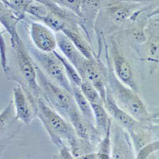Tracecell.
Masks as SVG:
<instances>
[{"label":"cell","instance_id":"2e32d148","mask_svg":"<svg viewBox=\"0 0 159 159\" xmlns=\"http://www.w3.org/2000/svg\"><path fill=\"white\" fill-rule=\"evenodd\" d=\"M90 104L94 113L96 127L99 134L104 137L111 125V118L109 117L108 113L103 104Z\"/></svg>","mask_w":159,"mask_h":159},{"label":"cell","instance_id":"9c48e42d","mask_svg":"<svg viewBox=\"0 0 159 159\" xmlns=\"http://www.w3.org/2000/svg\"><path fill=\"white\" fill-rule=\"evenodd\" d=\"M111 44L112 66L115 75L119 79V80L126 86L138 92V88L134 80L133 71L130 64L118 51L116 44L113 39H112Z\"/></svg>","mask_w":159,"mask_h":159},{"label":"cell","instance_id":"6da1fadb","mask_svg":"<svg viewBox=\"0 0 159 159\" xmlns=\"http://www.w3.org/2000/svg\"><path fill=\"white\" fill-rule=\"evenodd\" d=\"M107 87L119 107L143 124L150 122L152 115L148 112L138 92L119 80L113 71L112 64L109 59L108 60Z\"/></svg>","mask_w":159,"mask_h":159},{"label":"cell","instance_id":"3957f363","mask_svg":"<svg viewBox=\"0 0 159 159\" xmlns=\"http://www.w3.org/2000/svg\"><path fill=\"white\" fill-rule=\"evenodd\" d=\"M34 64L43 99L53 110L70 122L72 116L80 113L73 94L53 82L35 62Z\"/></svg>","mask_w":159,"mask_h":159},{"label":"cell","instance_id":"4fadbf2b","mask_svg":"<svg viewBox=\"0 0 159 159\" xmlns=\"http://www.w3.org/2000/svg\"><path fill=\"white\" fill-rule=\"evenodd\" d=\"M62 33L70 39L75 46L86 59L92 61L97 59L89 43L79 30L78 25L69 26L64 30Z\"/></svg>","mask_w":159,"mask_h":159},{"label":"cell","instance_id":"603a6c76","mask_svg":"<svg viewBox=\"0 0 159 159\" xmlns=\"http://www.w3.org/2000/svg\"><path fill=\"white\" fill-rule=\"evenodd\" d=\"M57 4L71 11L80 19L82 17V1H70V0H61V1H54Z\"/></svg>","mask_w":159,"mask_h":159},{"label":"cell","instance_id":"d4e9b609","mask_svg":"<svg viewBox=\"0 0 159 159\" xmlns=\"http://www.w3.org/2000/svg\"><path fill=\"white\" fill-rule=\"evenodd\" d=\"M158 14H159V6H158L156 8H155L153 10H152L148 14V17H152L155 16Z\"/></svg>","mask_w":159,"mask_h":159},{"label":"cell","instance_id":"5bb4252c","mask_svg":"<svg viewBox=\"0 0 159 159\" xmlns=\"http://www.w3.org/2000/svg\"><path fill=\"white\" fill-rule=\"evenodd\" d=\"M101 1H82V25L85 33L89 34L86 28L93 27L100 8Z\"/></svg>","mask_w":159,"mask_h":159},{"label":"cell","instance_id":"7402d4cb","mask_svg":"<svg viewBox=\"0 0 159 159\" xmlns=\"http://www.w3.org/2000/svg\"><path fill=\"white\" fill-rule=\"evenodd\" d=\"M48 8L39 0L33 1L27 10V13L36 17L39 20H42L45 18L48 15Z\"/></svg>","mask_w":159,"mask_h":159},{"label":"cell","instance_id":"30bf717a","mask_svg":"<svg viewBox=\"0 0 159 159\" xmlns=\"http://www.w3.org/2000/svg\"><path fill=\"white\" fill-rule=\"evenodd\" d=\"M31 38L34 47L45 53H52L57 47L56 34L47 25L38 22H32L30 30Z\"/></svg>","mask_w":159,"mask_h":159},{"label":"cell","instance_id":"5b68a950","mask_svg":"<svg viewBox=\"0 0 159 159\" xmlns=\"http://www.w3.org/2000/svg\"><path fill=\"white\" fill-rule=\"evenodd\" d=\"M12 96L16 119L26 126H30L36 116V101L26 93L19 85L13 89Z\"/></svg>","mask_w":159,"mask_h":159},{"label":"cell","instance_id":"d6986e66","mask_svg":"<svg viewBox=\"0 0 159 159\" xmlns=\"http://www.w3.org/2000/svg\"><path fill=\"white\" fill-rule=\"evenodd\" d=\"M54 53L62 63L66 73L67 75L71 84L75 85L80 87L82 83V78L78 73L76 69L74 67V66L64 56H61L56 51H54Z\"/></svg>","mask_w":159,"mask_h":159},{"label":"cell","instance_id":"484cf974","mask_svg":"<svg viewBox=\"0 0 159 159\" xmlns=\"http://www.w3.org/2000/svg\"><path fill=\"white\" fill-rule=\"evenodd\" d=\"M155 22H157V23H158V24H159V19H157V20H155Z\"/></svg>","mask_w":159,"mask_h":159},{"label":"cell","instance_id":"7c38bea8","mask_svg":"<svg viewBox=\"0 0 159 159\" xmlns=\"http://www.w3.org/2000/svg\"><path fill=\"white\" fill-rule=\"evenodd\" d=\"M109 8L111 18L115 23L120 24L133 16L137 8L141 6L140 3L127 2L121 1H110Z\"/></svg>","mask_w":159,"mask_h":159},{"label":"cell","instance_id":"ffe728a7","mask_svg":"<svg viewBox=\"0 0 159 159\" xmlns=\"http://www.w3.org/2000/svg\"><path fill=\"white\" fill-rule=\"evenodd\" d=\"M83 94L90 104H103L104 102L98 90L89 81L82 79V83L80 86Z\"/></svg>","mask_w":159,"mask_h":159},{"label":"cell","instance_id":"ba28073f","mask_svg":"<svg viewBox=\"0 0 159 159\" xmlns=\"http://www.w3.org/2000/svg\"><path fill=\"white\" fill-rule=\"evenodd\" d=\"M123 129L116 123L113 129L111 127V159H134L129 135Z\"/></svg>","mask_w":159,"mask_h":159},{"label":"cell","instance_id":"52a82bcc","mask_svg":"<svg viewBox=\"0 0 159 159\" xmlns=\"http://www.w3.org/2000/svg\"><path fill=\"white\" fill-rule=\"evenodd\" d=\"M107 98L104 103V107L107 110L108 113H109L112 118H114L116 123L123 127L129 134L141 129L145 124L138 121L119 107L107 87Z\"/></svg>","mask_w":159,"mask_h":159},{"label":"cell","instance_id":"44dd1931","mask_svg":"<svg viewBox=\"0 0 159 159\" xmlns=\"http://www.w3.org/2000/svg\"><path fill=\"white\" fill-rule=\"evenodd\" d=\"M33 1H1L4 6L11 10L14 14L20 20H22L25 17V14L27 12L29 6Z\"/></svg>","mask_w":159,"mask_h":159},{"label":"cell","instance_id":"8992f818","mask_svg":"<svg viewBox=\"0 0 159 159\" xmlns=\"http://www.w3.org/2000/svg\"><path fill=\"white\" fill-rule=\"evenodd\" d=\"M80 75L82 79L87 80L99 92L104 103L107 98V68H104L98 61L86 59Z\"/></svg>","mask_w":159,"mask_h":159},{"label":"cell","instance_id":"cb8c5ba5","mask_svg":"<svg viewBox=\"0 0 159 159\" xmlns=\"http://www.w3.org/2000/svg\"><path fill=\"white\" fill-rule=\"evenodd\" d=\"M1 57L3 69L5 73H8L10 68L8 66V61L6 56V45L2 36H1Z\"/></svg>","mask_w":159,"mask_h":159},{"label":"cell","instance_id":"8fae6325","mask_svg":"<svg viewBox=\"0 0 159 159\" xmlns=\"http://www.w3.org/2000/svg\"><path fill=\"white\" fill-rule=\"evenodd\" d=\"M57 47L67 59L76 69L80 74L82 71L83 64L86 58L75 46L70 39L62 32L56 33Z\"/></svg>","mask_w":159,"mask_h":159},{"label":"cell","instance_id":"7a4b0ae2","mask_svg":"<svg viewBox=\"0 0 159 159\" xmlns=\"http://www.w3.org/2000/svg\"><path fill=\"white\" fill-rule=\"evenodd\" d=\"M11 51L17 70L20 75L17 81L29 96L37 101L42 98L34 62L22 42L17 31L10 35Z\"/></svg>","mask_w":159,"mask_h":159},{"label":"cell","instance_id":"ac0fdd59","mask_svg":"<svg viewBox=\"0 0 159 159\" xmlns=\"http://www.w3.org/2000/svg\"><path fill=\"white\" fill-rule=\"evenodd\" d=\"M2 4V3H1ZM1 24L4 26L8 34L10 35L17 31V25L20 21L7 7L2 4L1 6Z\"/></svg>","mask_w":159,"mask_h":159},{"label":"cell","instance_id":"9a60e30c","mask_svg":"<svg viewBox=\"0 0 159 159\" xmlns=\"http://www.w3.org/2000/svg\"><path fill=\"white\" fill-rule=\"evenodd\" d=\"M71 86L73 96L80 112L86 120L95 125L94 113L90 103L84 96L79 87L75 85H71Z\"/></svg>","mask_w":159,"mask_h":159},{"label":"cell","instance_id":"e0dca14e","mask_svg":"<svg viewBox=\"0 0 159 159\" xmlns=\"http://www.w3.org/2000/svg\"><path fill=\"white\" fill-rule=\"evenodd\" d=\"M18 121L16 118V111L14 102L11 99L8 105L1 112L0 115V129H1V138H2L6 130L11 125V123Z\"/></svg>","mask_w":159,"mask_h":159},{"label":"cell","instance_id":"277c9868","mask_svg":"<svg viewBox=\"0 0 159 159\" xmlns=\"http://www.w3.org/2000/svg\"><path fill=\"white\" fill-rule=\"evenodd\" d=\"M28 48L34 62L39 68H42V71L47 73L46 75L59 86L73 94L72 86L64 66L54 53H45L31 45Z\"/></svg>","mask_w":159,"mask_h":159}]
</instances>
